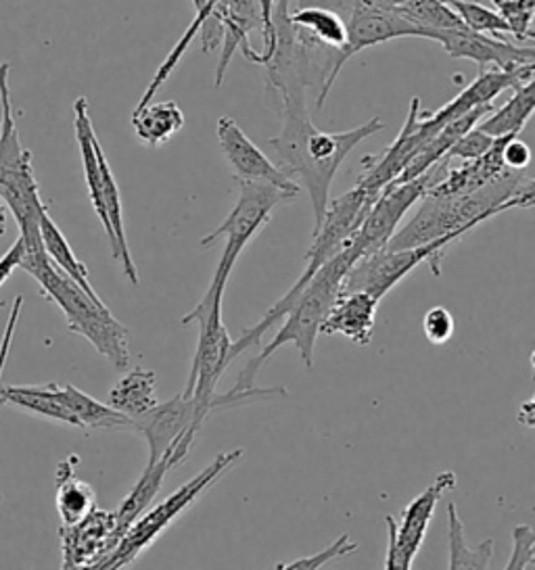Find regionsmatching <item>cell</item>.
<instances>
[{"label": "cell", "instance_id": "484cf974", "mask_svg": "<svg viewBox=\"0 0 535 570\" xmlns=\"http://www.w3.org/2000/svg\"><path fill=\"white\" fill-rule=\"evenodd\" d=\"M0 403H11V405L38 414L42 419L66 422V424L80 429L78 419L67 410L64 403L57 402L45 385L0 386Z\"/></svg>", "mask_w": 535, "mask_h": 570}, {"label": "cell", "instance_id": "f35d334b", "mask_svg": "<svg viewBox=\"0 0 535 570\" xmlns=\"http://www.w3.org/2000/svg\"><path fill=\"white\" fill-rule=\"evenodd\" d=\"M7 219H9V207L0 199V238H2L4 230H7Z\"/></svg>", "mask_w": 535, "mask_h": 570}, {"label": "cell", "instance_id": "83f0119b", "mask_svg": "<svg viewBox=\"0 0 535 570\" xmlns=\"http://www.w3.org/2000/svg\"><path fill=\"white\" fill-rule=\"evenodd\" d=\"M498 13L510 26L513 38L525 40L532 38V21H534L535 0H494Z\"/></svg>", "mask_w": 535, "mask_h": 570}, {"label": "cell", "instance_id": "1f68e13d", "mask_svg": "<svg viewBox=\"0 0 535 570\" xmlns=\"http://www.w3.org/2000/svg\"><path fill=\"white\" fill-rule=\"evenodd\" d=\"M422 328H425V335L434 345H444L454 335V318H451V314L446 307L435 305L425 314Z\"/></svg>", "mask_w": 535, "mask_h": 570}, {"label": "cell", "instance_id": "7c38bea8", "mask_svg": "<svg viewBox=\"0 0 535 570\" xmlns=\"http://www.w3.org/2000/svg\"><path fill=\"white\" fill-rule=\"evenodd\" d=\"M454 489L456 474L451 470L441 472L431 485L401 510V520L396 522V543L393 550L385 558V569L408 570L412 567L417 553L425 543L437 502Z\"/></svg>", "mask_w": 535, "mask_h": 570}, {"label": "cell", "instance_id": "8fae6325", "mask_svg": "<svg viewBox=\"0 0 535 570\" xmlns=\"http://www.w3.org/2000/svg\"><path fill=\"white\" fill-rule=\"evenodd\" d=\"M216 135L220 151L231 164L236 180L264 183L276 186L293 197H300L301 186L293 178H289L279 166H274L233 118L222 116L217 119Z\"/></svg>", "mask_w": 535, "mask_h": 570}, {"label": "cell", "instance_id": "e575fe53", "mask_svg": "<svg viewBox=\"0 0 535 570\" xmlns=\"http://www.w3.org/2000/svg\"><path fill=\"white\" fill-rule=\"evenodd\" d=\"M408 0H333V9L346 19L356 7H377V9H400Z\"/></svg>", "mask_w": 535, "mask_h": 570}, {"label": "cell", "instance_id": "4dcf8cb0", "mask_svg": "<svg viewBox=\"0 0 535 570\" xmlns=\"http://www.w3.org/2000/svg\"><path fill=\"white\" fill-rule=\"evenodd\" d=\"M494 138L481 132L477 126L473 130H468L467 135L460 136L448 153L444 155L446 159H460V161H473L477 157H481L489 147H492Z\"/></svg>", "mask_w": 535, "mask_h": 570}, {"label": "cell", "instance_id": "ffe728a7", "mask_svg": "<svg viewBox=\"0 0 535 570\" xmlns=\"http://www.w3.org/2000/svg\"><path fill=\"white\" fill-rule=\"evenodd\" d=\"M133 128L136 138L150 149L166 145L184 128L183 109L176 101L153 102L134 109Z\"/></svg>", "mask_w": 535, "mask_h": 570}, {"label": "cell", "instance_id": "d6986e66", "mask_svg": "<svg viewBox=\"0 0 535 570\" xmlns=\"http://www.w3.org/2000/svg\"><path fill=\"white\" fill-rule=\"evenodd\" d=\"M47 391L59 403H64L67 410L78 419L80 429H97V431H134V420L109 403H100L86 395L74 385H57L47 383Z\"/></svg>", "mask_w": 535, "mask_h": 570}, {"label": "cell", "instance_id": "7a4b0ae2", "mask_svg": "<svg viewBox=\"0 0 535 570\" xmlns=\"http://www.w3.org/2000/svg\"><path fill=\"white\" fill-rule=\"evenodd\" d=\"M534 176L527 169H506L492 183L456 197L420 199L417 216L389 238L387 249H410L427 245L458 228H475L485 219L500 216L515 207H534Z\"/></svg>", "mask_w": 535, "mask_h": 570}, {"label": "cell", "instance_id": "4316f807", "mask_svg": "<svg viewBox=\"0 0 535 570\" xmlns=\"http://www.w3.org/2000/svg\"><path fill=\"white\" fill-rule=\"evenodd\" d=\"M450 9L473 32L513 38L510 26L506 23V19L502 18L498 11L485 7L484 2H479V0H458V2H451Z\"/></svg>", "mask_w": 535, "mask_h": 570}, {"label": "cell", "instance_id": "f1b7e54d", "mask_svg": "<svg viewBox=\"0 0 535 570\" xmlns=\"http://www.w3.org/2000/svg\"><path fill=\"white\" fill-rule=\"evenodd\" d=\"M358 550V543L351 541L350 535H339V539L331 543L327 550L314 553V556H308V558H300L295 562H289V564H276L279 570H318L324 569L329 562L339 560V558H346L350 553Z\"/></svg>", "mask_w": 535, "mask_h": 570}, {"label": "cell", "instance_id": "5b68a950", "mask_svg": "<svg viewBox=\"0 0 535 570\" xmlns=\"http://www.w3.org/2000/svg\"><path fill=\"white\" fill-rule=\"evenodd\" d=\"M351 262L348 253L341 252L329 259L310 283L303 286L300 295L289 303L284 309L283 328L268 343L264 352L257 353L250 364L239 374L234 391H247L255 386L257 372L264 366L268 357H272L284 345H295L301 355V362L312 368L314 364V347H317L318 331L324 316L329 314L337 295L343 274L350 268Z\"/></svg>", "mask_w": 535, "mask_h": 570}, {"label": "cell", "instance_id": "d6a6232c", "mask_svg": "<svg viewBox=\"0 0 535 570\" xmlns=\"http://www.w3.org/2000/svg\"><path fill=\"white\" fill-rule=\"evenodd\" d=\"M502 159H504V166L508 169H515V171L529 169L532 151H529V147H527L518 136H510V138L504 142Z\"/></svg>", "mask_w": 535, "mask_h": 570}, {"label": "cell", "instance_id": "74e56055", "mask_svg": "<svg viewBox=\"0 0 535 570\" xmlns=\"http://www.w3.org/2000/svg\"><path fill=\"white\" fill-rule=\"evenodd\" d=\"M303 4H327V7H333V0H289V9L303 7Z\"/></svg>", "mask_w": 535, "mask_h": 570}, {"label": "cell", "instance_id": "44dd1931", "mask_svg": "<svg viewBox=\"0 0 535 570\" xmlns=\"http://www.w3.org/2000/svg\"><path fill=\"white\" fill-rule=\"evenodd\" d=\"M157 403V374L143 366H134L109 391V405L133 420L147 414Z\"/></svg>", "mask_w": 535, "mask_h": 570}, {"label": "cell", "instance_id": "5bb4252c", "mask_svg": "<svg viewBox=\"0 0 535 570\" xmlns=\"http://www.w3.org/2000/svg\"><path fill=\"white\" fill-rule=\"evenodd\" d=\"M348 23V42L334 57V76L339 78L343 66L358 52L383 45L396 38L417 36L425 38V30L400 16L396 9H377V7H356L346 16Z\"/></svg>", "mask_w": 535, "mask_h": 570}, {"label": "cell", "instance_id": "f546056e", "mask_svg": "<svg viewBox=\"0 0 535 570\" xmlns=\"http://www.w3.org/2000/svg\"><path fill=\"white\" fill-rule=\"evenodd\" d=\"M535 569V531L529 524H517L513 529V553L506 570Z\"/></svg>", "mask_w": 535, "mask_h": 570}, {"label": "cell", "instance_id": "4fadbf2b", "mask_svg": "<svg viewBox=\"0 0 535 570\" xmlns=\"http://www.w3.org/2000/svg\"><path fill=\"white\" fill-rule=\"evenodd\" d=\"M59 537L64 569H99L100 562L119 543L116 514L95 508L82 520L74 524H61Z\"/></svg>", "mask_w": 535, "mask_h": 570}, {"label": "cell", "instance_id": "3957f363", "mask_svg": "<svg viewBox=\"0 0 535 570\" xmlns=\"http://www.w3.org/2000/svg\"><path fill=\"white\" fill-rule=\"evenodd\" d=\"M19 268L26 269L40 291L64 312L71 333L84 336L97 352L111 362L114 368H130L133 355L128 345V328L114 318L105 303H97L84 293L69 276L57 268L45 249L21 252Z\"/></svg>", "mask_w": 535, "mask_h": 570}, {"label": "cell", "instance_id": "52a82bcc", "mask_svg": "<svg viewBox=\"0 0 535 570\" xmlns=\"http://www.w3.org/2000/svg\"><path fill=\"white\" fill-rule=\"evenodd\" d=\"M243 455L245 450L220 453L207 469L200 472L197 476H193L188 483H184L178 491H174L166 502L143 512L121 535L116 550L100 562L99 569H124L133 564L134 560L153 546L157 537L162 535L174 520L197 502L207 489L216 485L224 474H228L243 460Z\"/></svg>", "mask_w": 535, "mask_h": 570}, {"label": "cell", "instance_id": "30bf717a", "mask_svg": "<svg viewBox=\"0 0 535 570\" xmlns=\"http://www.w3.org/2000/svg\"><path fill=\"white\" fill-rule=\"evenodd\" d=\"M427 40H435L444 47L451 59H470L479 68L515 69L523 66H534V47H521L513 42L515 38L479 35L468 30L467 26L448 28V30H431Z\"/></svg>", "mask_w": 535, "mask_h": 570}, {"label": "cell", "instance_id": "7402d4cb", "mask_svg": "<svg viewBox=\"0 0 535 570\" xmlns=\"http://www.w3.org/2000/svg\"><path fill=\"white\" fill-rule=\"evenodd\" d=\"M40 236H42V247L49 255L50 262L61 269L66 276H69L76 285L80 286L90 299L103 303V299L97 295V291H95V286L90 285L88 269L76 257L71 245L67 243L66 235L59 230V226L50 218L47 207L40 214Z\"/></svg>", "mask_w": 535, "mask_h": 570}, {"label": "cell", "instance_id": "2e32d148", "mask_svg": "<svg viewBox=\"0 0 535 570\" xmlns=\"http://www.w3.org/2000/svg\"><path fill=\"white\" fill-rule=\"evenodd\" d=\"M418 116H420V99L415 97L410 101V111H408L406 124H403L398 138L389 145V149H385L383 155H379V157L362 159V166H367V168L356 186L379 195L385 186L393 183L400 176L401 169L410 164V159L417 155L422 145V140L418 136Z\"/></svg>", "mask_w": 535, "mask_h": 570}, {"label": "cell", "instance_id": "e0dca14e", "mask_svg": "<svg viewBox=\"0 0 535 570\" xmlns=\"http://www.w3.org/2000/svg\"><path fill=\"white\" fill-rule=\"evenodd\" d=\"M284 18L293 38L305 49H324L339 55L348 42V23L333 7H327V4H303L295 9L286 7Z\"/></svg>", "mask_w": 535, "mask_h": 570}, {"label": "cell", "instance_id": "277c9868", "mask_svg": "<svg viewBox=\"0 0 535 570\" xmlns=\"http://www.w3.org/2000/svg\"><path fill=\"white\" fill-rule=\"evenodd\" d=\"M241 186V195L239 202L234 203L231 214L224 219L222 226H217L214 233L201 238V247H212L217 240H226L224 253L217 262L216 274L210 283L207 293L203 295L195 309H191L183 318V326L188 324H197L201 318H205L212 309L222 307L224 299V291L228 285V278L233 274L234 266L241 257V253L245 252V247L250 245L255 236L260 235V230L270 222V216L274 212V207H279L281 203L295 202L298 197L284 193L276 186L264 185V183H250V180H239Z\"/></svg>", "mask_w": 535, "mask_h": 570}, {"label": "cell", "instance_id": "ab89813d", "mask_svg": "<svg viewBox=\"0 0 535 570\" xmlns=\"http://www.w3.org/2000/svg\"><path fill=\"white\" fill-rule=\"evenodd\" d=\"M441 2H446L450 7L451 2H458V0H441Z\"/></svg>", "mask_w": 535, "mask_h": 570}, {"label": "cell", "instance_id": "8992f818", "mask_svg": "<svg viewBox=\"0 0 535 570\" xmlns=\"http://www.w3.org/2000/svg\"><path fill=\"white\" fill-rule=\"evenodd\" d=\"M9 63H0V199L16 218L23 253L40 252V214L47 207L33 178L32 153L21 145L11 109Z\"/></svg>", "mask_w": 535, "mask_h": 570}, {"label": "cell", "instance_id": "9a60e30c", "mask_svg": "<svg viewBox=\"0 0 535 570\" xmlns=\"http://www.w3.org/2000/svg\"><path fill=\"white\" fill-rule=\"evenodd\" d=\"M203 422L205 420L201 419L195 403L184 400L183 395H176L166 403H157L147 414L134 419V431L145 436L149 445L147 464H155L184 431H200Z\"/></svg>", "mask_w": 535, "mask_h": 570}, {"label": "cell", "instance_id": "603a6c76", "mask_svg": "<svg viewBox=\"0 0 535 570\" xmlns=\"http://www.w3.org/2000/svg\"><path fill=\"white\" fill-rule=\"evenodd\" d=\"M76 462L78 458L71 455L57 466V512L61 517V524H74L97 508L95 489L80 481L74 472Z\"/></svg>", "mask_w": 535, "mask_h": 570}, {"label": "cell", "instance_id": "d590c367", "mask_svg": "<svg viewBox=\"0 0 535 570\" xmlns=\"http://www.w3.org/2000/svg\"><path fill=\"white\" fill-rule=\"evenodd\" d=\"M21 252H23V249H21V240L17 238L16 243H13V247L0 257V286L4 285V283L11 278V274L16 272V268H19V264H21Z\"/></svg>", "mask_w": 535, "mask_h": 570}, {"label": "cell", "instance_id": "ba28073f", "mask_svg": "<svg viewBox=\"0 0 535 570\" xmlns=\"http://www.w3.org/2000/svg\"><path fill=\"white\" fill-rule=\"evenodd\" d=\"M468 230H473V228L470 226L458 228L450 235L439 236L420 247H410V249L383 247L379 252L368 253L358 262H353L348 272L343 274L339 293L360 291V293H368L381 302L393 286L403 281L420 264H429L435 276H441V262H444L446 253L456 240H460L463 236L467 235Z\"/></svg>", "mask_w": 535, "mask_h": 570}, {"label": "cell", "instance_id": "d4e9b609", "mask_svg": "<svg viewBox=\"0 0 535 570\" xmlns=\"http://www.w3.org/2000/svg\"><path fill=\"white\" fill-rule=\"evenodd\" d=\"M448 569L485 570L492 567L494 539H485L477 548L468 546L467 531L454 502L448 503Z\"/></svg>", "mask_w": 535, "mask_h": 570}, {"label": "cell", "instance_id": "836d02e7", "mask_svg": "<svg viewBox=\"0 0 535 570\" xmlns=\"http://www.w3.org/2000/svg\"><path fill=\"white\" fill-rule=\"evenodd\" d=\"M21 305H23V297L17 295L13 307H11V314H9V320H7V326H4V335H2V341H0V379H2V370H4V364H7L9 352H11V345H13V336H16Z\"/></svg>", "mask_w": 535, "mask_h": 570}, {"label": "cell", "instance_id": "ac0fdd59", "mask_svg": "<svg viewBox=\"0 0 535 570\" xmlns=\"http://www.w3.org/2000/svg\"><path fill=\"white\" fill-rule=\"evenodd\" d=\"M379 299L368 293H339L329 314L322 320L318 335H341L351 343L367 347L372 343Z\"/></svg>", "mask_w": 535, "mask_h": 570}, {"label": "cell", "instance_id": "9c48e42d", "mask_svg": "<svg viewBox=\"0 0 535 570\" xmlns=\"http://www.w3.org/2000/svg\"><path fill=\"white\" fill-rule=\"evenodd\" d=\"M200 341L197 352L193 357V368L188 383L184 389V400L195 403L201 419L205 420L212 412L241 405L243 397L236 391H228L224 395H216L217 381L222 379L224 370L231 366L228 352L233 345V338L228 335L224 322H222V307L212 309L200 322Z\"/></svg>", "mask_w": 535, "mask_h": 570}, {"label": "cell", "instance_id": "cb8c5ba5", "mask_svg": "<svg viewBox=\"0 0 535 570\" xmlns=\"http://www.w3.org/2000/svg\"><path fill=\"white\" fill-rule=\"evenodd\" d=\"M535 109V80L515 88V95L502 105L500 109H494L489 116H485L477 128L492 138L500 136H518L525 128V124L532 118Z\"/></svg>", "mask_w": 535, "mask_h": 570}, {"label": "cell", "instance_id": "8d00e7d4", "mask_svg": "<svg viewBox=\"0 0 535 570\" xmlns=\"http://www.w3.org/2000/svg\"><path fill=\"white\" fill-rule=\"evenodd\" d=\"M534 402H527L518 407V422H523L525 426H529V429L534 426Z\"/></svg>", "mask_w": 535, "mask_h": 570}, {"label": "cell", "instance_id": "6da1fadb", "mask_svg": "<svg viewBox=\"0 0 535 570\" xmlns=\"http://www.w3.org/2000/svg\"><path fill=\"white\" fill-rule=\"evenodd\" d=\"M268 101L276 102L283 114V130L270 138L268 145L276 153L284 174L308 190L314 212V235L327 212L331 185L341 164L368 136L385 130V121L368 119L367 124L346 132L318 130L308 109V88L298 80L268 88Z\"/></svg>", "mask_w": 535, "mask_h": 570}]
</instances>
